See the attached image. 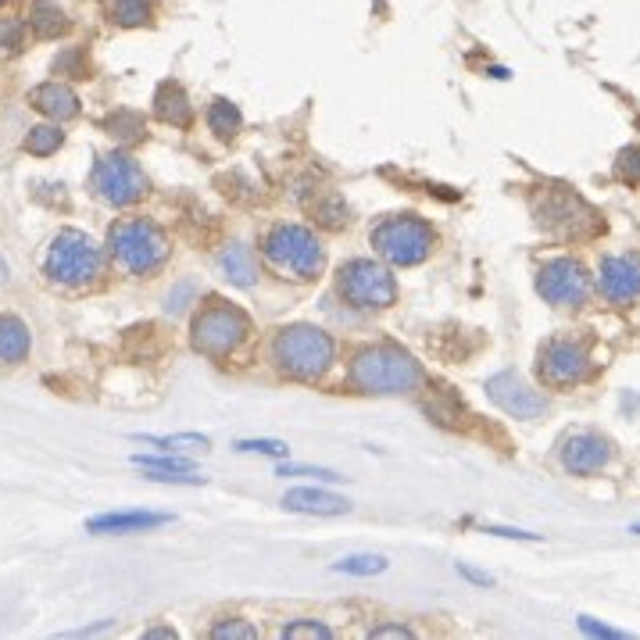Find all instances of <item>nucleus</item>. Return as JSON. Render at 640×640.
<instances>
[{
  "label": "nucleus",
  "instance_id": "e433bc0d",
  "mask_svg": "<svg viewBox=\"0 0 640 640\" xmlns=\"http://www.w3.org/2000/svg\"><path fill=\"white\" fill-rule=\"evenodd\" d=\"M373 637H411L408 627H376Z\"/></svg>",
  "mask_w": 640,
  "mask_h": 640
},
{
  "label": "nucleus",
  "instance_id": "bb28decb",
  "mask_svg": "<svg viewBox=\"0 0 640 640\" xmlns=\"http://www.w3.org/2000/svg\"><path fill=\"white\" fill-rule=\"evenodd\" d=\"M333 569L347 573V576H376V573L387 569V558H379V555H350V558H340Z\"/></svg>",
  "mask_w": 640,
  "mask_h": 640
},
{
  "label": "nucleus",
  "instance_id": "473e14b6",
  "mask_svg": "<svg viewBox=\"0 0 640 640\" xmlns=\"http://www.w3.org/2000/svg\"><path fill=\"white\" fill-rule=\"evenodd\" d=\"M237 451H258V454H276V459H283L286 444L283 440H240Z\"/></svg>",
  "mask_w": 640,
  "mask_h": 640
},
{
  "label": "nucleus",
  "instance_id": "7c9ffc66",
  "mask_svg": "<svg viewBox=\"0 0 640 640\" xmlns=\"http://www.w3.org/2000/svg\"><path fill=\"white\" fill-rule=\"evenodd\" d=\"M211 637L216 640H254L258 637V630L251 627V622H240V619H230V622H219L216 630H211Z\"/></svg>",
  "mask_w": 640,
  "mask_h": 640
},
{
  "label": "nucleus",
  "instance_id": "9b49d317",
  "mask_svg": "<svg viewBox=\"0 0 640 640\" xmlns=\"http://www.w3.org/2000/svg\"><path fill=\"white\" fill-rule=\"evenodd\" d=\"M537 294L555 308H576L590 294V276L576 258H552L537 272Z\"/></svg>",
  "mask_w": 640,
  "mask_h": 640
},
{
  "label": "nucleus",
  "instance_id": "ddd939ff",
  "mask_svg": "<svg viewBox=\"0 0 640 640\" xmlns=\"http://www.w3.org/2000/svg\"><path fill=\"white\" fill-rule=\"evenodd\" d=\"M486 398L512 419H541L547 411L544 394L533 390L520 373H497L486 379Z\"/></svg>",
  "mask_w": 640,
  "mask_h": 640
},
{
  "label": "nucleus",
  "instance_id": "1a4fd4ad",
  "mask_svg": "<svg viewBox=\"0 0 640 640\" xmlns=\"http://www.w3.org/2000/svg\"><path fill=\"white\" fill-rule=\"evenodd\" d=\"M337 286L347 304L355 308H390L398 301V283H394L390 269L369 262V258H355L347 262L337 276Z\"/></svg>",
  "mask_w": 640,
  "mask_h": 640
},
{
  "label": "nucleus",
  "instance_id": "58836bf2",
  "mask_svg": "<svg viewBox=\"0 0 640 640\" xmlns=\"http://www.w3.org/2000/svg\"><path fill=\"white\" fill-rule=\"evenodd\" d=\"M147 637H176V630H147Z\"/></svg>",
  "mask_w": 640,
  "mask_h": 640
},
{
  "label": "nucleus",
  "instance_id": "6ab92c4d",
  "mask_svg": "<svg viewBox=\"0 0 640 640\" xmlns=\"http://www.w3.org/2000/svg\"><path fill=\"white\" fill-rule=\"evenodd\" d=\"M219 269L233 286H251L258 280V258L248 243H240V240L230 243V248L219 254Z\"/></svg>",
  "mask_w": 640,
  "mask_h": 640
},
{
  "label": "nucleus",
  "instance_id": "f03ea898",
  "mask_svg": "<svg viewBox=\"0 0 640 640\" xmlns=\"http://www.w3.org/2000/svg\"><path fill=\"white\" fill-rule=\"evenodd\" d=\"M533 216H537L541 230L562 240H590L605 230L598 211H594L580 193H573L566 187H552L533 197Z\"/></svg>",
  "mask_w": 640,
  "mask_h": 640
},
{
  "label": "nucleus",
  "instance_id": "a19ab883",
  "mask_svg": "<svg viewBox=\"0 0 640 640\" xmlns=\"http://www.w3.org/2000/svg\"><path fill=\"white\" fill-rule=\"evenodd\" d=\"M633 533H640V523H637V526H633Z\"/></svg>",
  "mask_w": 640,
  "mask_h": 640
},
{
  "label": "nucleus",
  "instance_id": "7ed1b4c3",
  "mask_svg": "<svg viewBox=\"0 0 640 640\" xmlns=\"http://www.w3.org/2000/svg\"><path fill=\"white\" fill-rule=\"evenodd\" d=\"M272 358L286 373L297 379H318L333 365V337L326 329L297 323L276 333L272 340Z\"/></svg>",
  "mask_w": 640,
  "mask_h": 640
},
{
  "label": "nucleus",
  "instance_id": "c756f323",
  "mask_svg": "<svg viewBox=\"0 0 640 640\" xmlns=\"http://www.w3.org/2000/svg\"><path fill=\"white\" fill-rule=\"evenodd\" d=\"M54 72L57 75H72V80H86V65H83V51L69 48L65 54L54 57Z\"/></svg>",
  "mask_w": 640,
  "mask_h": 640
},
{
  "label": "nucleus",
  "instance_id": "f3484780",
  "mask_svg": "<svg viewBox=\"0 0 640 640\" xmlns=\"http://www.w3.org/2000/svg\"><path fill=\"white\" fill-rule=\"evenodd\" d=\"M283 508L304 512V515H340V512H347L350 505H347L344 497H337V494L315 491V486H294V491H286Z\"/></svg>",
  "mask_w": 640,
  "mask_h": 640
},
{
  "label": "nucleus",
  "instance_id": "412c9836",
  "mask_svg": "<svg viewBox=\"0 0 640 640\" xmlns=\"http://www.w3.org/2000/svg\"><path fill=\"white\" fill-rule=\"evenodd\" d=\"M29 326L19 315H0V361L14 365L29 355Z\"/></svg>",
  "mask_w": 640,
  "mask_h": 640
},
{
  "label": "nucleus",
  "instance_id": "79ce46f5",
  "mask_svg": "<svg viewBox=\"0 0 640 640\" xmlns=\"http://www.w3.org/2000/svg\"><path fill=\"white\" fill-rule=\"evenodd\" d=\"M0 4H8V0H0Z\"/></svg>",
  "mask_w": 640,
  "mask_h": 640
},
{
  "label": "nucleus",
  "instance_id": "20e7f679",
  "mask_svg": "<svg viewBox=\"0 0 640 640\" xmlns=\"http://www.w3.org/2000/svg\"><path fill=\"white\" fill-rule=\"evenodd\" d=\"M265 258L291 280H315L326 265V251L312 230L294 222H280L265 233Z\"/></svg>",
  "mask_w": 640,
  "mask_h": 640
},
{
  "label": "nucleus",
  "instance_id": "f8f14e48",
  "mask_svg": "<svg viewBox=\"0 0 640 640\" xmlns=\"http://www.w3.org/2000/svg\"><path fill=\"white\" fill-rule=\"evenodd\" d=\"M94 187L108 204L126 208L147 193V176L129 155H104L94 169Z\"/></svg>",
  "mask_w": 640,
  "mask_h": 640
},
{
  "label": "nucleus",
  "instance_id": "4c0bfd02",
  "mask_svg": "<svg viewBox=\"0 0 640 640\" xmlns=\"http://www.w3.org/2000/svg\"><path fill=\"white\" fill-rule=\"evenodd\" d=\"M459 573H462V576H469L472 584H491V576H483V573H472L469 566H459Z\"/></svg>",
  "mask_w": 640,
  "mask_h": 640
},
{
  "label": "nucleus",
  "instance_id": "c9c22d12",
  "mask_svg": "<svg viewBox=\"0 0 640 640\" xmlns=\"http://www.w3.org/2000/svg\"><path fill=\"white\" fill-rule=\"evenodd\" d=\"M580 630L584 633H590V637H627V633H622V630H612V627H605V622H594L590 616H580Z\"/></svg>",
  "mask_w": 640,
  "mask_h": 640
},
{
  "label": "nucleus",
  "instance_id": "423d86ee",
  "mask_svg": "<svg viewBox=\"0 0 640 640\" xmlns=\"http://www.w3.org/2000/svg\"><path fill=\"white\" fill-rule=\"evenodd\" d=\"M433 230L430 222H422L419 216H390L373 230V248L379 258H387L390 265H419L433 251Z\"/></svg>",
  "mask_w": 640,
  "mask_h": 640
},
{
  "label": "nucleus",
  "instance_id": "a211bd4d",
  "mask_svg": "<svg viewBox=\"0 0 640 640\" xmlns=\"http://www.w3.org/2000/svg\"><path fill=\"white\" fill-rule=\"evenodd\" d=\"M165 523H169V515H161V512H112V515L90 520L86 529L90 533H140V529L165 526Z\"/></svg>",
  "mask_w": 640,
  "mask_h": 640
},
{
  "label": "nucleus",
  "instance_id": "f704fd0d",
  "mask_svg": "<svg viewBox=\"0 0 640 640\" xmlns=\"http://www.w3.org/2000/svg\"><path fill=\"white\" fill-rule=\"evenodd\" d=\"M187 297H193V283H179L176 291L169 294V304H165V312L179 315L182 308H187Z\"/></svg>",
  "mask_w": 640,
  "mask_h": 640
},
{
  "label": "nucleus",
  "instance_id": "9d476101",
  "mask_svg": "<svg viewBox=\"0 0 640 640\" xmlns=\"http://www.w3.org/2000/svg\"><path fill=\"white\" fill-rule=\"evenodd\" d=\"M537 373L547 387H576L590 376V340L552 337L537 350Z\"/></svg>",
  "mask_w": 640,
  "mask_h": 640
},
{
  "label": "nucleus",
  "instance_id": "f257e3e1",
  "mask_svg": "<svg viewBox=\"0 0 640 640\" xmlns=\"http://www.w3.org/2000/svg\"><path fill=\"white\" fill-rule=\"evenodd\" d=\"M350 384L361 394H411L422 384L419 361L394 344L361 347L350 358Z\"/></svg>",
  "mask_w": 640,
  "mask_h": 640
},
{
  "label": "nucleus",
  "instance_id": "5701e85b",
  "mask_svg": "<svg viewBox=\"0 0 640 640\" xmlns=\"http://www.w3.org/2000/svg\"><path fill=\"white\" fill-rule=\"evenodd\" d=\"M243 118H240V108L230 101H211L208 108V129L219 136V140H233V136L240 133Z\"/></svg>",
  "mask_w": 640,
  "mask_h": 640
},
{
  "label": "nucleus",
  "instance_id": "aec40b11",
  "mask_svg": "<svg viewBox=\"0 0 640 640\" xmlns=\"http://www.w3.org/2000/svg\"><path fill=\"white\" fill-rule=\"evenodd\" d=\"M155 112L161 122H169V126H190V118H193V108H190V101L187 94H182V86L176 83H161L158 86V94H155Z\"/></svg>",
  "mask_w": 640,
  "mask_h": 640
},
{
  "label": "nucleus",
  "instance_id": "4be33fe9",
  "mask_svg": "<svg viewBox=\"0 0 640 640\" xmlns=\"http://www.w3.org/2000/svg\"><path fill=\"white\" fill-rule=\"evenodd\" d=\"M29 25H33L36 36L54 40V36H65L72 22H69V14L54 4V0H36V4L29 8Z\"/></svg>",
  "mask_w": 640,
  "mask_h": 640
},
{
  "label": "nucleus",
  "instance_id": "393cba45",
  "mask_svg": "<svg viewBox=\"0 0 640 640\" xmlns=\"http://www.w3.org/2000/svg\"><path fill=\"white\" fill-rule=\"evenodd\" d=\"M61 144H65V133H61L57 126H36V129H29V136H25V150L29 155H36V158L54 155Z\"/></svg>",
  "mask_w": 640,
  "mask_h": 640
},
{
  "label": "nucleus",
  "instance_id": "2eb2a0df",
  "mask_svg": "<svg viewBox=\"0 0 640 640\" xmlns=\"http://www.w3.org/2000/svg\"><path fill=\"white\" fill-rule=\"evenodd\" d=\"M598 291L612 304H630L640 297V258H605L598 272Z\"/></svg>",
  "mask_w": 640,
  "mask_h": 640
},
{
  "label": "nucleus",
  "instance_id": "6e6552de",
  "mask_svg": "<svg viewBox=\"0 0 640 640\" xmlns=\"http://www.w3.org/2000/svg\"><path fill=\"white\" fill-rule=\"evenodd\" d=\"M101 272V248L80 230H61L48 251V276L65 286H83Z\"/></svg>",
  "mask_w": 640,
  "mask_h": 640
},
{
  "label": "nucleus",
  "instance_id": "72a5a7b5",
  "mask_svg": "<svg viewBox=\"0 0 640 640\" xmlns=\"http://www.w3.org/2000/svg\"><path fill=\"white\" fill-rule=\"evenodd\" d=\"M280 476H315V480H344L333 469H308V465H280Z\"/></svg>",
  "mask_w": 640,
  "mask_h": 640
},
{
  "label": "nucleus",
  "instance_id": "a878e982",
  "mask_svg": "<svg viewBox=\"0 0 640 640\" xmlns=\"http://www.w3.org/2000/svg\"><path fill=\"white\" fill-rule=\"evenodd\" d=\"M112 22L136 29V25H147L150 22V4L147 0H115L112 4Z\"/></svg>",
  "mask_w": 640,
  "mask_h": 640
},
{
  "label": "nucleus",
  "instance_id": "0eeeda50",
  "mask_svg": "<svg viewBox=\"0 0 640 640\" xmlns=\"http://www.w3.org/2000/svg\"><path fill=\"white\" fill-rule=\"evenodd\" d=\"M248 333H251V318L222 301H211L208 308H201L193 318V347L208 358L233 355V350L248 340Z\"/></svg>",
  "mask_w": 640,
  "mask_h": 640
},
{
  "label": "nucleus",
  "instance_id": "cd10ccee",
  "mask_svg": "<svg viewBox=\"0 0 640 640\" xmlns=\"http://www.w3.org/2000/svg\"><path fill=\"white\" fill-rule=\"evenodd\" d=\"M616 179L627 182V187H640V147H637V144L619 150V158H616Z\"/></svg>",
  "mask_w": 640,
  "mask_h": 640
},
{
  "label": "nucleus",
  "instance_id": "b1692460",
  "mask_svg": "<svg viewBox=\"0 0 640 640\" xmlns=\"http://www.w3.org/2000/svg\"><path fill=\"white\" fill-rule=\"evenodd\" d=\"M104 129H108L118 144H133L144 136V118L136 112H115V115L104 118Z\"/></svg>",
  "mask_w": 640,
  "mask_h": 640
},
{
  "label": "nucleus",
  "instance_id": "4468645a",
  "mask_svg": "<svg viewBox=\"0 0 640 640\" xmlns=\"http://www.w3.org/2000/svg\"><path fill=\"white\" fill-rule=\"evenodd\" d=\"M608 462H612V440L594 433V430H580L566 437V444H562V465L573 476H594V472H601Z\"/></svg>",
  "mask_w": 640,
  "mask_h": 640
},
{
  "label": "nucleus",
  "instance_id": "2f4dec72",
  "mask_svg": "<svg viewBox=\"0 0 640 640\" xmlns=\"http://www.w3.org/2000/svg\"><path fill=\"white\" fill-rule=\"evenodd\" d=\"M283 637L286 640H301V637H318V640H329L333 637V630L329 627H323V622H291V627L283 630Z\"/></svg>",
  "mask_w": 640,
  "mask_h": 640
},
{
  "label": "nucleus",
  "instance_id": "39448f33",
  "mask_svg": "<svg viewBox=\"0 0 640 640\" xmlns=\"http://www.w3.org/2000/svg\"><path fill=\"white\" fill-rule=\"evenodd\" d=\"M108 243H112L115 262L126 272H136V276H147V272L161 269L165 258H169V240H165V233L147 219L118 222Z\"/></svg>",
  "mask_w": 640,
  "mask_h": 640
},
{
  "label": "nucleus",
  "instance_id": "dca6fc26",
  "mask_svg": "<svg viewBox=\"0 0 640 640\" xmlns=\"http://www.w3.org/2000/svg\"><path fill=\"white\" fill-rule=\"evenodd\" d=\"M29 104H33V108L43 112L48 118H54V122H69V118L80 115V97H75V90L65 86V83H57V80L40 83L33 94H29Z\"/></svg>",
  "mask_w": 640,
  "mask_h": 640
},
{
  "label": "nucleus",
  "instance_id": "c85d7f7f",
  "mask_svg": "<svg viewBox=\"0 0 640 640\" xmlns=\"http://www.w3.org/2000/svg\"><path fill=\"white\" fill-rule=\"evenodd\" d=\"M315 216L323 225H329V230H340V225L347 222V204L340 201L337 193H326L323 201L315 204Z\"/></svg>",
  "mask_w": 640,
  "mask_h": 640
},
{
  "label": "nucleus",
  "instance_id": "ea45409f",
  "mask_svg": "<svg viewBox=\"0 0 640 640\" xmlns=\"http://www.w3.org/2000/svg\"><path fill=\"white\" fill-rule=\"evenodd\" d=\"M8 276V265H4V258H0V280H4Z\"/></svg>",
  "mask_w": 640,
  "mask_h": 640
}]
</instances>
